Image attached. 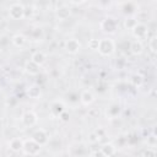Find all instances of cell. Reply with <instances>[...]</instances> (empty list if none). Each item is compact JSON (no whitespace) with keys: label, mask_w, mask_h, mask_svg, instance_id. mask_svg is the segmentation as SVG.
I'll use <instances>...</instances> for the list:
<instances>
[{"label":"cell","mask_w":157,"mask_h":157,"mask_svg":"<svg viewBox=\"0 0 157 157\" xmlns=\"http://www.w3.org/2000/svg\"><path fill=\"white\" fill-rule=\"evenodd\" d=\"M0 119H1V112H0Z\"/></svg>","instance_id":"cell-30"},{"label":"cell","mask_w":157,"mask_h":157,"mask_svg":"<svg viewBox=\"0 0 157 157\" xmlns=\"http://www.w3.org/2000/svg\"><path fill=\"white\" fill-rule=\"evenodd\" d=\"M64 49L67 54H71V55H75L80 52L81 49V43L77 38H69L65 40V44H64Z\"/></svg>","instance_id":"cell-8"},{"label":"cell","mask_w":157,"mask_h":157,"mask_svg":"<svg viewBox=\"0 0 157 157\" xmlns=\"http://www.w3.org/2000/svg\"><path fill=\"white\" fill-rule=\"evenodd\" d=\"M21 123L25 128H33L38 123V115L33 110H26L21 115Z\"/></svg>","instance_id":"cell-6"},{"label":"cell","mask_w":157,"mask_h":157,"mask_svg":"<svg viewBox=\"0 0 157 157\" xmlns=\"http://www.w3.org/2000/svg\"><path fill=\"white\" fill-rule=\"evenodd\" d=\"M132 36L135 39L137 40H142V39H146L147 36H148V27L147 25H145L144 22H139L137 26L131 31Z\"/></svg>","instance_id":"cell-9"},{"label":"cell","mask_w":157,"mask_h":157,"mask_svg":"<svg viewBox=\"0 0 157 157\" xmlns=\"http://www.w3.org/2000/svg\"><path fill=\"white\" fill-rule=\"evenodd\" d=\"M44 38V32L40 27H36L31 31V39L34 40V42H39Z\"/></svg>","instance_id":"cell-23"},{"label":"cell","mask_w":157,"mask_h":157,"mask_svg":"<svg viewBox=\"0 0 157 157\" xmlns=\"http://www.w3.org/2000/svg\"><path fill=\"white\" fill-rule=\"evenodd\" d=\"M91 157H105L102 152H101V150H97V151H94V152H92V155H91Z\"/></svg>","instance_id":"cell-27"},{"label":"cell","mask_w":157,"mask_h":157,"mask_svg":"<svg viewBox=\"0 0 157 157\" xmlns=\"http://www.w3.org/2000/svg\"><path fill=\"white\" fill-rule=\"evenodd\" d=\"M29 60L33 61L34 64H37L38 66H42V65L47 61V55H45V53L42 52V50H36V52L32 53Z\"/></svg>","instance_id":"cell-17"},{"label":"cell","mask_w":157,"mask_h":157,"mask_svg":"<svg viewBox=\"0 0 157 157\" xmlns=\"http://www.w3.org/2000/svg\"><path fill=\"white\" fill-rule=\"evenodd\" d=\"M85 4V1H70L69 5H82Z\"/></svg>","instance_id":"cell-29"},{"label":"cell","mask_w":157,"mask_h":157,"mask_svg":"<svg viewBox=\"0 0 157 157\" xmlns=\"http://www.w3.org/2000/svg\"><path fill=\"white\" fill-rule=\"evenodd\" d=\"M25 71H26V74H28L29 76H37V75H39V72H40V66H38L37 64H34L33 61H31V60H27L26 63H25Z\"/></svg>","instance_id":"cell-16"},{"label":"cell","mask_w":157,"mask_h":157,"mask_svg":"<svg viewBox=\"0 0 157 157\" xmlns=\"http://www.w3.org/2000/svg\"><path fill=\"white\" fill-rule=\"evenodd\" d=\"M98 44H99V39H97V38H91L88 40V43H87L88 48L92 49V50H97L98 49Z\"/></svg>","instance_id":"cell-25"},{"label":"cell","mask_w":157,"mask_h":157,"mask_svg":"<svg viewBox=\"0 0 157 157\" xmlns=\"http://www.w3.org/2000/svg\"><path fill=\"white\" fill-rule=\"evenodd\" d=\"M144 82H145V77H144L140 72H135V74H132L131 77H130V83H131L135 88L142 87Z\"/></svg>","instance_id":"cell-21"},{"label":"cell","mask_w":157,"mask_h":157,"mask_svg":"<svg viewBox=\"0 0 157 157\" xmlns=\"http://www.w3.org/2000/svg\"><path fill=\"white\" fill-rule=\"evenodd\" d=\"M129 50L130 53L134 55V56H139L144 53V44L141 40H137V39H134L130 42V45H129Z\"/></svg>","instance_id":"cell-14"},{"label":"cell","mask_w":157,"mask_h":157,"mask_svg":"<svg viewBox=\"0 0 157 157\" xmlns=\"http://www.w3.org/2000/svg\"><path fill=\"white\" fill-rule=\"evenodd\" d=\"M42 151V146H39L36 141H33L32 139H27L23 140V147H22V152L27 156H38Z\"/></svg>","instance_id":"cell-3"},{"label":"cell","mask_w":157,"mask_h":157,"mask_svg":"<svg viewBox=\"0 0 157 157\" xmlns=\"http://www.w3.org/2000/svg\"><path fill=\"white\" fill-rule=\"evenodd\" d=\"M97 52L102 56H110V55H113L114 52H115V42L112 38H109V37H104V38L99 39V44H98Z\"/></svg>","instance_id":"cell-1"},{"label":"cell","mask_w":157,"mask_h":157,"mask_svg":"<svg viewBox=\"0 0 157 157\" xmlns=\"http://www.w3.org/2000/svg\"><path fill=\"white\" fill-rule=\"evenodd\" d=\"M148 49L151 50V53H156L157 52V37L156 36H152L150 39H148Z\"/></svg>","instance_id":"cell-24"},{"label":"cell","mask_w":157,"mask_h":157,"mask_svg":"<svg viewBox=\"0 0 157 157\" xmlns=\"http://www.w3.org/2000/svg\"><path fill=\"white\" fill-rule=\"evenodd\" d=\"M59 119H61L63 121H67V120H69V114H67V112L65 110V112L59 117Z\"/></svg>","instance_id":"cell-28"},{"label":"cell","mask_w":157,"mask_h":157,"mask_svg":"<svg viewBox=\"0 0 157 157\" xmlns=\"http://www.w3.org/2000/svg\"><path fill=\"white\" fill-rule=\"evenodd\" d=\"M9 17L15 21L23 20L25 18V5L22 2H12L9 6Z\"/></svg>","instance_id":"cell-4"},{"label":"cell","mask_w":157,"mask_h":157,"mask_svg":"<svg viewBox=\"0 0 157 157\" xmlns=\"http://www.w3.org/2000/svg\"><path fill=\"white\" fill-rule=\"evenodd\" d=\"M137 23H139V21H137V18L135 17V15H134V16H126L125 20H124V27H125V29H128V31H132V29L137 26Z\"/></svg>","instance_id":"cell-22"},{"label":"cell","mask_w":157,"mask_h":157,"mask_svg":"<svg viewBox=\"0 0 157 157\" xmlns=\"http://www.w3.org/2000/svg\"><path fill=\"white\" fill-rule=\"evenodd\" d=\"M121 114V108L118 103H112L110 105L107 107V110H105V117L108 119H117L119 118Z\"/></svg>","instance_id":"cell-12"},{"label":"cell","mask_w":157,"mask_h":157,"mask_svg":"<svg viewBox=\"0 0 157 157\" xmlns=\"http://www.w3.org/2000/svg\"><path fill=\"white\" fill-rule=\"evenodd\" d=\"M99 27L104 33L113 34L118 29V21L112 16H107L99 22Z\"/></svg>","instance_id":"cell-5"},{"label":"cell","mask_w":157,"mask_h":157,"mask_svg":"<svg viewBox=\"0 0 157 157\" xmlns=\"http://www.w3.org/2000/svg\"><path fill=\"white\" fill-rule=\"evenodd\" d=\"M7 147L10 148V151H12L15 153L21 152L22 151V147H23V140L21 137H12L7 142Z\"/></svg>","instance_id":"cell-15"},{"label":"cell","mask_w":157,"mask_h":157,"mask_svg":"<svg viewBox=\"0 0 157 157\" xmlns=\"http://www.w3.org/2000/svg\"><path fill=\"white\" fill-rule=\"evenodd\" d=\"M54 12L58 21H65L71 16V10L69 6H66V4H61L59 7L54 10Z\"/></svg>","instance_id":"cell-10"},{"label":"cell","mask_w":157,"mask_h":157,"mask_svg":"<svg viewBox=\"0 0 157 157\" xmlns=\"http://www.w3.org/2000/svg\"><path fill=\"white\" fill-rule=\"evenodd\" d=\"M65 110H66V107L63 101L55 99V101H52L49 104V112L53 118H59Z\"/></svg>","instance_id":"cell-7"},{"label":"cell","mask_w":157,"mask_h":157,"mask_svg":"<svg viewBox=\"0 0 157 157\" xmlns=\"http://www.w3.org/2000/svg\"><path fill=\"white\" fill-rule=\"evenodd\" d=\"M31 139H32L33 141H36L39 146L43 147V146H48V145H49L50 135H49V132H48L45 129L38 128V129H36V130L32 132Z\"/></svg>","instance_id":"cell-2"},{"label":"cell","mask_w":157,"mask_h":157,"mask_svg":"<svg viewBox=\"0 0 157 157\" xmlns=\"http://www.w3.org/2000/svg\"><path fill=\"white\" fill-rule=\"evenodd\" d=\"M26 94L28 98H32V99H38L42 94V91H40V87L38 85H31L27 90H26Z\"/></svg>","instance_id":"cell-20"},{"label":"cell","mask_w":157,"mask_h":157,"mask_svg":"<svg viewBox=\"0 0 157 157\" xmlns=\"http://www.w3.org/2000/svg\"><path fill=\"white\" fill-rule=\"evenodd\" d=\"M120 7H121V10L125 13H128V16H134L135 12H139V5L136 2H132V1L121 2L120 4Z\"/></svg>","instance_id":"cell-13"},{"label":"cell","mask_w":157,"mask_h":157,"mask_svg":"<svg viewBox=\"0 0 157 157\" xmlns=\"http://www.w3.org/2000/svg\"><path fill=\"white\" fill-rule=\"evenodd\" d=\"M144 157H156V151L152 147H148L145 152H144Z\"/></svg>","instance_id":"cell-26"},{"label":"cell","mask_w":157,"mask_h":157,"mask_svg":"<svg viewBox=\"0 0 157 157\" xmlns=\"http://www.w3.org/2000/svg\"><path fill=\"white\" fill-rule=\"evenodd\" d=\"M94 101H96V97H94V94H93L92 91H90V90H83V91L80 93V102H81L82 105L88 107V105H91Z\"/></svg>","instance_id":"cell-11"},{"label":"cell","mask_w":157,"mask_h":157,"mask_svg":"<svg viewBox=\"0 0 157 157\" xmlns=\"http://www.w3.org/2000/svg\"><path fill=\"white\" fill-rule=\"evenodd\" d=\"M11 43L16 47V48H23L27 43V38L25 34L22 33H16L11 37Z\"/></svg>","instance_id":"cell-18"},{"label":"cell","mask_w":157,"mask_h":157,"mask_svg":"<svg viewBox=\"0 0 157 157\" xmlns=\"http://www.w3.org/2000/svg\"><path fill=\"white\" fill-rule=\"evenodd\" d=\"M99 150H101V152H102L105 157H113V156L115 155V152H117V147H115L112 142H105V144H103Z\"/></svg>","instance_id":"cell-19"}]
</instances>
